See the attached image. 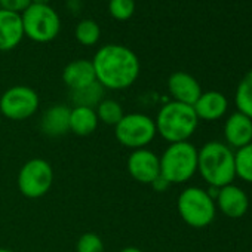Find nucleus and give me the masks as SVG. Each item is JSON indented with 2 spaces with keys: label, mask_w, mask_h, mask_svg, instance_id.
<instances>
[{
  "label": "nucleus",
  "mask_w": 252,
  "mask_h": 252,
  "mask_svg": "<svg viewBox=\"0 0 252 252\" xmlns=\"http://www.w3.org/2000/svg\"><path fill=\"white\" fill-rule=\"evenodd\" d=\"M96 82L108 91H122L132 86L140 76L137 54L123 45L110 43L99 48L92 60Z\"/></svg>",
  "instance_id": "f257e3e1"
},
{
  "label": "nucleus",
  "mask_w": 252,
  "mask_h": 252,
  "mask_svg": "<svg viewBox=\"0 0 252 252\" xmlns=\"http://www.w3.org/2000/svg\"><path fill=\"white\" fill-rule=\"evenodd\" d=\"M197 172L211 187L233 184L236 178L234 153L220 141H209L197 150Z\"/></svg>",
  "instance_id": "f03ea898"
},
{
  "label": "nucleus",
  "mask_w": 252,
  "mask_h": 252,
  "mask_svg": "<svg viewBox=\"0 0 252 252\" xmlns=\"http://www.w3.org/2000/svg\"><path fill=\"white\" fill-rule=\"evenodd\" d=\"M158 134L169 144L189 141L197 129L199 119L193 105L171 101L166 102L158 113L156 119Z\"/></svg>",
  "instance_id": "7ed1b4c3"
},
{
  "label": "nucleus",
  "mask_w": 252,
  "mask_h": 252,
  "mask_svg": "<svg viewBox=\"0 0 252 252\" xmlns=\"http://www.w3.org/2000/svg\"><path fill=\"white\" fill-rule=\"evenodd\" d=\"M159 160L160 175L169 184H184L197 172V149L189 141L169 144Z\"/></svg>",
  "instance_id": "20e7f679"
},
{
  "label": "nucleus",
  "mask_w": 252,
  "mask_h": 252,
  "mask_svg": "<svg viewBox=\"0 0 252 252\" xmlns=\"http://www.w3.org/2000/svg\"><path fill=\"white\" fill-rule=\"evenodd\" d=\"M177 209L181 220L193 228L208 227L217 214L215 200L200 187L184 189L178 196Z\"/></svg>",
  "instance_id": "39448f33"
},
{
  "label": "nucleus",
  "mask_w": 252,
  "mask_h": 252,
  "mask_svg": "<svg viewBox=\"0 0 252 252\" xmlns=\"http://www.w3.org/2000/svg\"><path fill=\"white\" fill-rule=\"evenodd\" d=\"M156 123L149 114L129 113L125 114L114 126L117 143L129 150L147 149L156 138Z\"/></svg>",
  "instance_id": "423d86ee"
},
{
  "label": "nucleus",
  "mask_w": 252,
  "mask_h": 252,
  "mask_svg": "<svg viewBox=\"0 0 252 252\" xmlns=\"http://www.w3.org/2000/svg\"><path fill=\"white\" fill-rule=\"evenodd\" d=\"M21 20L24 36L36 43L52 42L61 30V20L57 11L49 5L32 3L21 14Z\"/></svg>",
  "instance_id": "0eeeda50"
},
{
  "label": "nucleus",
  "mask_w": 252,
  "mask_h": 252,
  "mask_svg": "<svg viewBox=\"0 0 252 252\" xmlns=\"http://www.w3.org/2000/svg\"><path fill=\"white\" fill-rule=\"evenodd\" d=\"M18 190L29 199H39L48 194L54 184V169L42 158L27 160L18 172Z\"/></svg>",
  "instance_id": "6e6552de"
},
{
  "label": "nucleus",
  "mask_w": 252,
  "mask_h": 252,
  "mask_svg": "<svg viewBox=\"0 0 252 252\" xmlns=\"http://www.w3.org/2000/svg\"><path fill=\"white\" fill-rule=\"evenodd\" d=\"M40 105L37 92L26 85H15L0 96V114L9 120L21 122L36 114Z\"/></svg>",
  "instance_id": "1a4fd4ad"
},
{
  "label": "nucleus",
  "mask_w": 252,
  "mask_h": 252,
  "mask_svg": "<svg viewBox=\"0 0 252 252\" xmlns=\"http://www.w3.org/2000/svg\"><path fill=\"white\" fill-rule=\"evenodd\" d=\"M128 174L140 184H152L156 178L160 177V160L159 156L147 149L132 150L128 160H126Z\"/></svg>",
  "instance_id": "9d476101"
},
{
  "label": "nucleus",
  "mask_w": 252,
  "mask_h": 252,
  "mask_svg": "<svg viewBox=\"0 0 252 252\" xmlns=\"http://www.w3.org/2000/svg\"><path fill=\"white\" fill-rule=\"evenodd\" d=\"M218 209L228 218H242L249 208L248 194L234 184H228L220 189L215 199Z\"/></svg>",
  "instance_id": "9b49d317"
},
{
  "label": "nucleus",
  "mask_w": 252,
  "mask_h": 252,
  "mask_svg": "<svg viewBox=\"0 0 252 252\" xmlns=\"http://www.w3.org/2000/svg\"><path fill=\"white\" fill-rule=\"evenodd\" d=\"M168 91L172 101L193 105L202 95L200 83L186 71H175L168 79Z\"/></svg>",
  "instance_id": "f8f14e48"
},
{
  "label": "nucleus",
  "mask_w": 252,
  "mask_h": 252,
  "mask_svg": "<svg viewBox=\"0 0 252 252\" xmlns=\"http://www.w3.org/2000/svg\"><path fill=\"white\" fill-rule=\"evenodd\" d=\"M224 137L227 146L231 149H242L252 143V119L240 111L228 116L224 123Z\"/></svg>",
  "instance_id": "ddd939ff"
},
{
  "label": "nucleus",
  "mask_w": 252,
  "mask_h": 252,
  "mask_svg": "<svg viewBox=\"0 0 252 252\" xmlns=\"http://www.w3.org/2000/svg\"><path fill=\"white\" fill-rule=\"evenodd\" d=\"M70 107L55 104L45 110L40 117V131L51 138L64 137L70 132Z\"/></svg>",
  "instance_id": "4468645a"
},
{
  "label": "nucleus",
  "mask_w": 252,
  "mask_h": 252,
  "mask_svg": "<svg viewBox=\"0 0 252 252\" xmlns=\"http://www.w3.org/2000/svg\"><path fill=\"white\" fill-rule=\"evenodd\" d=\"M228 108L227 96L218 91L202 92L199 99L193 104V110L199 120L214 122L221 119Z\"/></svg>",
  "instance_id": "2eb2a0df"
},
{
  "label": "nucleus",
  "mask_w": 252,
  "mask_h": 252,
  "mask_svg": "<svg viewBox=\"0 0 252 252\" xmlns=\"http://www.w3.org/2000/svg\"><path fill=\"white\" fill-rule=\"evenodd\" d=\"M24 37L21 15L0 9V51L15 49Z\"/></svg>",
  "instance_id": "dca6fc26"
},
{
  "label": "nucleus",
  "mask_w": 252,
  "mask_h": 252,
  "mask_svg": "<svg viewBox=\"0 0 252 252\" xmlns=\"http://www.w3.org/2000/svg\"><path fill=\"white\" fill-rule=\"evenodd\" d=\"M63 80L70 91H77L94 82H96L95 70L92 61L89 60H74L68 63L63 71Z\"/></svg>",
  "instance_id": "f3484780"
},
{
  "label": "nucleus",
  "mask_w": 252,
  "mask_h": 252,
  "mask_svg": "<svg viewBox=\"0 0 252 252\" xmlns=\"http://www.w3.org/2000/svg\"><path fill=\"white\" fill-rule=\"evenodd\" d=\"M99 125L95 108L89 107H73L70 110V132L77 137L92 135Z\"/></svg>",
  "instance_id": "a211bd4d"
},
{
  "label": "nucleus",
  "mask_w": 252,
  "mask_h": 252,
  "mask_svg": "<svg viewBox=\"0 0 252 252\" xmlns=\"http://www.w3.org/2000/svg\"><path fill=\"white\" fill-rule=\"evenodd\" d=\"M104 94H105V89L98 82H94L85 88L71 91V101H73L74 107L77 105V107L96 108V105L105 98Z\"/></svg>",
  "instance_id": "6ab92c4d"
},
{
  "label": "nucleus",
  "mask_w": 252,
  "mask_h": 252,
  "mask_svg": "<svg viewBox=\"0 0 252 252\" xmlns=\"http://www.w3.org/2000/svg\"><path fill=\"white\" fill-rule=\"evenodd\" d=\"M234 101H236L237 111L252 119V70L248 71L243 76V79L239 82Z\"/></svg>",
  "instance_id": "aec40b11"
},
{
  "label": "nucleus",
  "mask_w": 252,
  "mask_h": 252,
  "mask_svg": "<svg viewBox=\"0 0 252 252\" xmlns=\"http://www.w3.org/2000/svg\"><path fill=\"white\" fill-rule=\"evenodd\" d=\"M95 111H96L99 123H104L107 126H116L120 122V119L125 116V111L120 102L111 98H104L96 105Z\"/></svg>",
  "instance_id": "412c9836"
},
{
  "label": "nucleus",
  "mask_w": 252,
  "mask_h": 252,
  "mask_svg": "<svg viewBox=\"0 0 252 252\" xmlns=\"http://www.w3.org/2000/svg\"><path fill=\"white\" fill-rule=\"evenodd\" d=\"M234 166L236 177L242 178L245 183H252V143L234 153Z\"/></svg>",
  "instance_id": "4be33fe9"
},
{
  "label": "nucleus",
  "mask_w": 252,
  "mask_h": 252,
  "mask_svg": "<svg viewBox=\"0 0 252 252\" xmlns=\"http://www.w3.org/2000/svg\"><path fill=\"white\" fill-rule=\"evenodd\" d=\"M76 39L83 46H94L101 37V29L94 20H82L76 26Z\"/></svg>",
  "instance_id": "5701e85b"
},
{
  "label": "nucleus",
  "mask_w": 252,
  "mask_h": 252,
  "mask_svg": "<svg viewBox=\"0 0 252 252\" xmlns=\"http://www.w3.org/2000/svg\"><path fill=\"white\" fill-rule=\"evenodd\" d=\"M108 12L117 21L129 20L135 12V0H108Z\"/></svg>",
  "instance_id": "b1692460"
},
{
  "label": "nucleus",
  "mask_w": 252,
  "mask_h": 252,
  "mask_svg": "<svg viewBox=\"0 0 252 252\" xmlns=\"http://www.w3.org/2000/svg\"><path fill=\"white\" fill-rule=\"evenodd\" d=\"M77 252H104V242L96 233H85L76 245Z\"/></svg>",
  "instance_id": "393cba45"
},
{
  "label": "nucleus",
  "mask_w": 252,
  "mask_h": 252,
  "mask_svg": "<svg viewBox=\"0 0 252 252\" xmlns=\"http://www.w3.org/2000/svg\"><path fill=\"white\" fill-rule=\"evenodd\" d=\"M30 5L32 0H0V9L9 11L18 15H21Z\"/></svg>",
  "instance_id": "a878e982"
},
{
  "label": "nucleus",
  "mask_w": 252,
  "mask_h": 252,
  "mask_svg": "<svg viewBox=\"0 0 252 252\" xmlns=\"http://www.w3.org/2000/svg\"><path fill=\"white\" fill-rule=\"evenodd\" d=\"M150 186H152V187H153L156 191H159V193H163V191H166V190L169 189V186H171V184H169V183H168V181H166V180H165V178L160 175V177H159V178H156V180H155V181H153Z\"/></svg>",
  "instance_id": "bb28decb"
},
{
  "label": "nucleus",
  "mask_w": 252,
  "mask_h": 252,
  "mask_svg": "<svg viewBox=\"0 0 252 252\" xmlns=\"http://www.w3.org/2000/svg\"><path fill=\"white\" fill-rule=\"evenodd\" d=\"M119 252H144V251H141V249L137 248V246H126V248L120 249Z\"/></svg>",
  "instance_id": "cd10ccee"
},
{
  "label": "nucleus",
  "mask_w": 252,
  "mask_h": 252,
  "mask_svg": "<svg viewBox=\"0 0 252 252\" xmlns=\"http://www.w3.org/2000/svg\"><path fill=\"white\" fill-rule=\"evenodd\" d=\"M34 5H49V0H32Z\"/></svg>",
  "instance_id": "c85d7f7f"
},
{
  "label": "nucleus",
  "mask_w": 252,
  "mask_h": 252,
  "mask_svg": "<svg viewBox=\"0 0 252 252\" xmlns=\"http://www.w3.org/2000/svg\"><path fill=\"white\" fill-rule=\"evenodd\" d=\"M0 252H14L12 249H8V248H0Z\"/></svg>",
  "instance_id": "c756f323"
},
{
  "label": "nucleus",
  "mask_w": 252,
  "mask_h": 252,
  "mask_svg": "<svg viewBox=\"0 0 252 252\" xmlns=\"http://www.w3.org/2000/svg\"><path fill=\"white\" fill-rule=\"evenodd\" d=\"M0 128H2V114H0Z\"/></svg>",
  "instance_id": "7c9ffc66"
}]
</instances>
